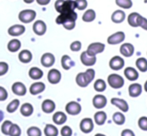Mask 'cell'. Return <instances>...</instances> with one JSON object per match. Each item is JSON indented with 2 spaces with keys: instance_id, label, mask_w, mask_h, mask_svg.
<instances>
[{
  "instance_id": "cell-1",
  "label": "cell",
  "mask_w": 147,
  "mask_h": 136,
  "mask_svg": "<svg viewBox=\"0 0 147 136\" xmlns=\"http://www.w3.org/2000/svg\"><path fill=\"white\" fill-rule=\"evenodd\" d=\"M95 78V70L89 68L85 72H80L76 75L75 81L79 87H87Z\"/></svg>"
},
{
  "instance_id": "cell-2",
  "label": "cell",
  "mask_w": 147,
  "mask_h": 136,
  "mask_svg": "<svg viewBox=\"0 0 147 136\" xmlns=\"http://www.w3.org/2000/svg\"><path fill=\"white\" fill-rule=\"evenodd\" d=\"M54 6L55 10L59 14L74 11V9H75V4H74L73 0H56Z\"/></svg>"
},
{
  "instance_id": "cell-3",
  "label": "cell",
  "mask_w": 147,
  "mask_h": 136,
  "mask_svg": "<svg viewBox=\"0 0 147 136\" xmlns=\"http://www.w3.org/2000/svg\"><path fill=\"white\" fill-rule=\"evenodd\" d=\"M107 82H108L109 86L111 88H113V89H120L124 85V78L121 75H119V74L112 73L108 75Z\"/></svg>"
},
{
  "instance_id": "cell-4",
  "label": "cell",
  "mask_w": 147,
  "mask_h": 136,
  "mask_svg": "<svg viewBox=\"0 0 147 136\" xmlns=\"http://www.w3.org/2000/svg\"><path fill=\"white\" fill-rule=\"evenodd\" d=\"M18 18H19V20L22 23H25V24L30 23V22H32L36 18V12L32 9L22 10L18 14Z\"/></svg>"
},
{
  "instance_id": "cell-5",
  "label": "cell",
  "mask_w": 147,
  "mask_h": 136,
  "mask_svg": "<svg viewBox=\"0 0 147 136\" xmlns=\"http://www.w3.org/2000/svg\"><path fill=\"white\" fill-rule=\"evenodd\" d=\"M77 20V14L75 11H70V12H65V13L59 14V16L56 18V23L63 25L64 23L69 21H76Z\"/></svg>"
},
{
  "instance_id": "cell-6",
  "label": "cell",
  "mask_w": 147,
  "mask_h": 136,
  "mask_svg": "<svg viewBox=\"0 0 147 136\" xmlns=\"http://www.w3.org/2000/svg\"><path fill=\"white\" fill-rule=\"evenodd\" d=\"M105 49V45L101 42H93L88 45L86 52L92 56H96L99 53H102Z\"/></svg>"
},
{
  "instance_id": "cell-7",
  "label": "cell",
  "mask_w": 147,
  "mask_h": 136,
  "mask_svg": "<svg viewBox=\"0 0 147 136\" xmlns=\"http://www.w3.org/2000/svg\"><path fill=\"white\" fill-rule=\"evenodd\" d=\"M82 110L81 105L76 101H70L66 104L65 106V111L67 114L72 115V116H75V115H78Z\"/></svg>"
},
{
  "instance_id": "cell-8",
  "label": "cell",
  "mask_w": 147,
  "mask_h": 136,
  "mask_svg": "<svg viewBox=\"0 0 147 136\" xmlns=\"http://www.w3.org/2000/svg\"><path fill=\"white\" fill-rule=\"evenodd\" d=\"M125 40V33L123 31H117L107 38V43L110 45L120 44Z\"/></svg>"
},
{
  "instance_id": "cell-9",
  "label": "cell",
  "mask_w": 147,
  "mask_h": 136,
  "mask_svg": "<svg viewBox=\"0 0 147 136\" xmlns=\"http://www.w3.org/2000/svg\"><path fill=\"white\" fill-rule=\"evenodd\" d=\"M79 127L82 132L85 133V134H88V133H90L94 129V122H93L92 119L88 118V117L87 118H83L80 121Z\"/></svg>"
},
{
  "instance_id": "cell-10",
  "label": "cell",
  "mask_w": 147,
  "mask_h": 136,
  "mask_svg": "<svg viewBox=\"0 0 147 136\" xmlns=\"http://www.w3.org/2000/svg\"><path fill=\"white\" fill-rule=\"evenodd\" d=\"M32 29H33V32L36 35L42 36V35H44L46 33V30H47L46 23H45L43 20H36V21L33 23Z\"/></svg>"
},
{
  "instance_id": "cell-11",
  "label": "cell",
  "mask_w": 147,
  "mask_h": 136,
  "mask_svg": "<svg viewBox=\"0 0 147 136\" xmlns=\"http://www.w3.org/2000/svg\"><path fill=\"white\" fill-rule=\"evenodd\" d=\"M61 78H62L61 72L58 69H55V68L50 69L48 74H47V80L51 84H58L60 80H61Z\"/></svg>"
},
{
  "instance_id": "cell-12",
  "label": "cell",
  "mask_w": 147,
  "mask_h": 136,
  "mask_svg": "<svg viewBox=\"0 0 147 136\" xmlns=\"http://www.w3.org/2000/svg\"><path fill=\"white\" fill-rule=\"evenodd\" d=\"M80 60H81L82 64L84 65V66H93V65L96 63V56H92V55L88 54L86 51H83V52L81 53V55H80Z\"/></svg>"
},
{
  "instance_id": "cell-13",
  "label": "cell",
  "mask_w": 147,
  "mask_h": 136,
  "mask_svg": "<svg viewBox=\"0 0 147 136\" xmlns=\"http://www.w3.org/2000/svg\"><path fill=\"white\" fill-rule=\"evenodd\" d=\"M26 28L24 25H21V24H14V25L10 26L8 28V34L12 37H18L20 35H22L25 32Z\"/></svg>"
},
{
  "instance_id": "cell-14",
  "label": "cell",
  "mask_w": 147,
  "mask_h": 136,
  "mask_svg": "<svg viewBox=\"0 0 147 136\" xmlns=\"http://www.w3.org/2000/svg\"><path fill=\"white\" fill-rule=\"evenodd\" d=\"M109 67L115 71L121 70L124 67V59L121 56H113L109 61Z\"/></svg>"
},
{
  "instance_id": "cell-15",
  "label": "cell",
  "mask_w": 147,
  "mask_h": 136,
  "mask_svg": "<svg viewBox=\"0 0 147 136\" xmlns=\"http://www.w3.org/2000/svg\"><path fill=\"white\" fill-rule=\"evenodd\" d=\"M111 104L116 106L118 109H119L121 112H127L129 110V105H128L127 101H125L124 99H121V98H117V97H113L112 99L110 100Z\"/></svg>"
},
{
  "instance_id": "cell-16",
  "label": "cell",
  "mask_w": 147,
  "mask_h": 136,
  "mask_svg": "<svg viewBox=\"0 0 147 136\" xmlns=\"http://www.w3.org/2000/svg\"><path fill=\"white\" fill-rule=\"evenodd\" d=\"M40 62L41 64L43 65L44 67L49 68V67H52L55 63V56L52 54V53H49L46 52L41 56L40 59Z\"/></svg>"
},
{
  "instance_id": "cell-17",
  "label": "cell",
  "mask_w": 147,
  "mask_h": 136,
  "mask_svg": "<svg viewBox=\"0 0 147 136\" xmlns=\"http://www.w3.org/2000/svg\"><path fill=\"white\" fill-rule=\"evenodd\" d=\"M11 90L15 95L17 96H24L27 92V88L22 82H14L11 86Z\"/></svg>"
},
{
  "instance_id": "cell-18",
  "label": "cell",
  "mask_w": 147,
  "mask_h": 136,
  "mask_svg": "<svg viewBox=\"0 0 147 136\" xmlns=\"http://www.w3.org/2000/svg\"><path fill=\"white\" fill-rule=\"evenodd\" d=\"M92 104L96 109H102L106 106L107 98L102 94H96L92 99Z\"/></svg>"
},
{
  "instance_id": "cell-19",
  "label": "cell",
  "mask_w": 147,
  "mask_h": 136,
  "mask_svg": "<svg viewBox=\"0 0 147 136\" xmlns=\"http://www.w3.org/2000/svg\"><path fill=\"white\" fill-rule=\"evenodd\" d=\"M55 108H56V105H55V102L51 99H45L44 101L41 104V109L44 113L46 114H50V113H53L55 111Z\"/></svg>"
},
{
  "instance_id": "cell-20",
  "label": "cell",
  "mask_w": 147,
  "mask_h": 136,
  "mask_svg": "<svg viewBox=\"0 0 147 136\" xmlns=\"http://www.w3.org/2000/svg\"><path fill=\"white\" fill-rule=\"evenodd\" d=\"M44 90H45V84L41 81H37L32 83L29 88V92L32 95H38V94L42 93Z\"/></svg>"
},
{
  "instance_id": "cell-21",
  "label": "cell",
  "mask_w": 147,
  "mask_h": 136,
  "mask_svg": "<svg viewBox=\"0 0 147 136\" xmlns=\"http://www.w3.org/2000/svg\"><path fill=\"white\" fill-rule=\"evenodd\" d=\"M142 86L139 83H132L130 84L129 88H128V93H129L130 97L136 98L138 96H140V94L142 93Z\"/></svg>"
},
{
  "instance_id": "cell-22",
  "label": "cell",
  "mask_w": 147,
  "mask_h": 136,
  "mask_svg": "<svg viewBox=\"0 0 147 136\" xmlns=\"http://www.w3.org/2000/svg\"><path fill=\"white\" fill-rule=\"evenodd\" d=\"M120 53L124 57H131L134 53V46L131 43H123L120 46Z\"/></svg>"
},
{
  "instance_id": "cell-23",
  "label": "cell",
  "mask_w": 147,
  "mask_h": 136,
  "mask_svg": "<svg viewBox=\"0 0 147 136\" xmlns=\"http://www.w3.org/2000/svg\"><path fill=\"white\" fill-rule=\"evenodd\" d=\"M52 120L55 125H63L67 121V115L62 111H57L53 114Z\"/></svg>"
},
{
  "instance_id": "cell-24",
  "label": "cell",
  "mask_w": 147,
  "mask_h": 136,
  "mask_svg": "<svg viewBox=\"0 0 147 136\" xmlns=\"http://www.w3.org/2000/svg\"><path fill=\"white\" fill-rule=\"evenodd\" d=\"M124 75L129 81H136L139 77L138 71L133 67H126L124 69Z\"/></svg>"
},
{
  "instance_id": "cell-25",
  "label": "cell",
  "mask_w": 147,
  "mask_h": 136,
  "mask_svg": "<svg viewBox=\"0 0 147 136\" xmlns=\"http://www.w3.org/2000/svg\"><path fill=\"white\" fill-rule=\"evenodd\" d=\"M32 58H33L32 53H31L30 50H27V49L21 50L19 52V54H18V59H19V61L22 63H25V64L31 62Z\"/></svg>"
},
{
  "instance_id": "cell-26",
  "label": "cell",
  "mask_w": 147,
  "mask_h": 136,
  "mask_svg": "<svg viewBox=\"0 0 147 136\" xmlns=\"http://www.w3.org/2000/svg\"><path fill=\"white\" fill-rule=\"evenodd\" d=\"M125 18H126L125 12L121 9H118L116 11H114L112 13V15H111V20H112V22L117 23V24L122 23V22L125 20Z\"/></svg>"
},
{
  "instance_id": "cell-27",
  "label": "cell",
  "mask_w": 147,
  "mask_h": 136,
  "mask_svg": "<svg viewBox=\"0 0 147 136\" xmlns=\"http://www.w3.org/2000/svg\"><path fill=\"white\" fill-rule=\"evenodd\" d=\"M34 112V107L31 103H24L20 106V113L24 117H30Z\"/></svg>"
},
{
  "instance_id": "cell-28",
  "label": "cell",
  "mask_w": 147,
  "mask_h": 136,
  "mask_svg": "<svg viewBox=\"0 0 147 136\" xmlns=\"http://www.w3.org/2000/svg\"><path fill=\"white\" fill-rule=\"evenodd\" d=\"M20 48H21V42H20V40L17 38L11 39L7 44V49L9 52L15 53V52H17V51H19Z\"/></svg>"
},
{
  "instance_id": "cell-29",
  "label": "cell",
  "mask_w": 147,
  "mask_h": 136,
  "mask_svg": "<svg viewBox=\"0 0 147 136\" xmlns=\"http://www.w3.org/2000/svg\"><path fill=\"white\" fill-rule=\"evenodd\" d=\"M75 65L74 61L71 59L69 55H63L61 57V66L64 70H69Z\"/></svg>"
},
{
  "instance_id": "cell-30",
  "label": "cell",
  "mask_w": 147,
  "mask_h": 136,
  "mask_svg": "<svg viewBox=\"0 0 147 136\" xmlns=\"http://www.w3.org/2000/svg\"><path fill=\"white\" fill-rule=\"evenodd\" d=\"M140 14L137 12H132L128 15L127 17V22L131 27H138V23H139V18Z\"/></svg>"
},
{
  "instance_id": "cell-31",
  "label": "cell",
  "mask_w": 147,
  "mask_h": 136,
  "mask_svg": "<svg viewBox=\"0 0 147 136\" xmlns=\"http://www.w3.org/2000/svg\"><path fill=\"white\" fill-rule=\"evenodd\" d=\"M28 75L32 80H39L43 77V71L38 67H31L28 72Z\"/></svg>"
},
{
  "instance_id": "cell-32",
  "label": "cell",
  "mask_w": 147,
  "mask_h": 136,
  "mask_svg": "<svg viewBox=\"0 0 147 136\" xmlns=\"http://www.w3.org/2000/svg\"><path fill=\"white\" fill-rule=\"evenodd\" d=\"M43 133H44L45 136H58L59 130L54 124H47L44 127Z\"/></svg>"
},
{
  "instance_id": "cell-33",
  "label": "cell",
  "mask_w": 147,
  "mask_h": 136,
  "mask_svg": "<svg viewBox=\"0 0 147 136\" xmlns=\"http://www.w3.org/2000/svg\"><path fill=\"white\" fill-rule=\"evenodd\" d=\"M107 120V115L104 111L100 110L97 111L96 113L94 114V122L96 123L97 125H103Z\"/></svg>"
},
{
  "instance_id": "cell-34",
  "label": "cell",
  "mask_w": 147,
  "mask_h": 136,
  "mask_svg": "<svg viewBox=\"0 0 147 136\" xmlns=\"http://www.w3.org/2000/svg\"><path fill=\"white\" fill-rule=\"evenodd\" d=\"M95 18H96V12L93 9H87L82 15V20L84 22H87V23L94 21Z\"/></svg>"
},
{
  "instance_id": "cell-35",
  "label": "cell",
  "mask_w": 147,
  "mask_h": 136,
  "mask_svg": "<svg viewBox=\"0 0 147 136\" xmlns=\"http://www.w3.org/2000/svg\"><path fill=\"white\" fill-rule=\"evenodd\" d=\"M136 67L139 71L141 72H146L147 71V59L144 57H139L135 62Z\"/></svg>"
},
{
  "instance_id": "cell-36",
  "label": "cell",
  "mask_w": 147,
  "mask_h": 136,
  "mask_svg": "<svg viewBox=\"0 0 147 136\" xmlns=\"http://www.w3.org/2000/svg\"><path fill=\"white\" fill-rule=\"evenodd\" d=\"M113 122L117 125H123L125 123V116H124L123 112H115L113 114Z\"/></svg>"
},
{
  "instance_id": "cell-37",
  "label": "cell",
  "mask_w": 147,
  "mask_h": 136,
  "mask_svg": "<svg viewBox=\"0 0 147 136\" xmlns=\"http://www.w3.org/2000/svg\"><path fill=\"white\" fill-rule=\"evenodd\" d=\"M20 106V101L18 99H13L6 107V110L8 113H14Z\"/></svg>"
},
{
  "instance_id": "cell-38",
  "label": "cell",
  "mask_w": 147,
  "mask_h": 136,
  "mask_svg": "<svg viewBox=\"0 0 147 136\" xmlns=\"http://www.w3.org/2000/svg\"><path fill=\"white\" fill-rule=\"evenodd\" d=\"M94 90L97 92H103L106 89V82L103 79H97L96 81L94 82Z\"/></svg>"
},
{
  "instance_id": "cell-39",
  "label": "cell",
  "mask_w": 147,
  "mask_h": 136,
  "mask_svg": "<svg viewBox=\"0 0 147 136\" xmlns=\"http://www.w3.org/2000/svg\"><path fill=\"white\" fill-rule=\"evenodd\" d=\"M115 3L122 9H130L133 5L131 0H115Z\"/></svg>"
},
{
  "instance_id": "cell-40",
  "label": "cell",
  "mask_w": 147,
  "mask_h": 136,
  "mask_svg": "<svg viewBox=\"0 0 147 136\" xmlns=\"http://www.w3.org/2000/svg\"><path fill=\"white\" fill-rule=\"evenodd\" d=\"M9 136H21V128L18 124L12 123L9 130Z\"/></svg>"
},
{
  "instance_id": "cell-41",
  "label": "cell",
  "mask_w": 147,
  "mask_h": 136,
  "mask_svg": "<svg viewBox=\"0 0 147 136\" xmlns=\"http://www.w3.org/2000/svg\"><path fill=\"white\" fill-rule=\"evenodd\" d=\"M27 136H42V131L39 127L37 126H31L26 131Z\"/></svg>"
},
{
  "instance_id": "cell-42",
  "label": "cell",
  "mask_w": 147,
  "mask_h": 136,
  "mask_svg": "<svg viewBox=\"0 0 147 136\" xmlns=\"http://www.w3.org/2000/svg\"><path fill=\"white\" fill-rule=\"evenodd\" d=\"M12 125V122L10 120H5L2 122L1 125V132L3 133L4 135H8L9 134V130H10V127Z\"/></svg>"
},
{
  "instance_id": "cell-43",
  "label": "cell",
  "mask_w": 147,
  "mask_h": 136,
  "mask_svg": "<svg viewBox=\"0 0 147 136\" xmlns=\"http://www.w3.org/2000/svg\"><path fill=\"white\" fill-rule=\"evenodd\" d=\"M74 4H75V9H78V10L86 9L88 5L87 0H75Z\"/></svg>"
},
{
  "instance_id": "cell-44",
  "label": "cell",
  "mask_w": 147,
  "mask_h": 136,
  "mask_svg": "<svg viewBox=\"0 0 147 136\" xmlns=\"http://www.w3.org/2000/svg\"><path fill=\"white\" fill-rule=\"evenodd\" d=\"M138 126L141 130L147 131V117L146 116H142L138 119Z\"/></svg>"
},
{
  "instance_id": "cell-45",
  "label": "cell",
  "mask_w": 147,
  "mask_h": 136,
  "mask_svg": "<svg viewBox=\"0 0 147 136\" xmlns=\"http://www.w3.org/2000/svg\"><path fill=\"white\" fill-rule=\"evenodd\" d=\"M81 47H82L81 42L78 40H75L70 44V50L73 51V52H78V51H80Z\"/></svg>"
},
{
  "instance_id": "cell-46",
  "label": "cell",
  "mask_w": 147,
  "mask_h": 136,
  "mask_svg": "<svg viewBox=\"0 0 147 136\" xmlns=\"http://www.w3.org/2000/svg\"><path fill=\"white\" fill-rule=\"evenodd\" d=\"M60 134H61V136H72L73 131H72L71 127L65 125V126L62 127L61 130H60Z\"/></svg>"
},
{
  "instance_id": "cell-47",
  "label": "cell",
  "mask_w": 147,
  "mask_h": 136,
  "mask_svg": "<svg viewBox=\"0 0 147 136\" xmlns=\"http://www.w3.org/2000/svg\"><path fill=\"white\" fill-rule=\"evenodd\" d=\"M9 70V65L8 63L4 62V61H0V76L5 75Z\"/></svg>"
},
{
  "instance_id": "cell-48",
  "label": "cell",
  "mask_w": 147,
  "mask_h": 136,
  "mask_svg": "<svg viewBox=\"0 0 147 136\" xmlns=\"http://www.w3.org/2000/svg\"><path fill=\"white\" fill-rule=\"evenodd\" d=\"M8 98V92L4 87L0 86V101H5Z\"/></svg>"
},
{
  "instance_id": "cell-49",
  "label": "cell",
  "mask_w": 147,
  "mask_h": 136,
  "mask_svg": "<svg viewBox=\"0 0 147 136\" xmlns=\"http://www.w3.org/2000/svg\"><path fill=\"white\" fill-rule=\"evenodd\" d=\"M138 27L143 28L144 30H147V19L143 16H140L139 18V23H138Z\"/></svg>"
},
{
  "instance_id": "cell-50",
  "label": "cell",
  "mask_w": 147,
  "mask_h": 136,
  "mask_svg": "<svg viewBox=\"0 0 147 136\" xmlns=\"http://www.w3.org/2000/svg\"><path fill=\"white\" fill-rule=\"evenodd\" d=\"M75 24H76V21H69V22L64 23L62 26H63L66 30H72V29H74V27H75Z\"/></svg>"
},
{
  "instance_id": "cell-51",
  "label": "cell",
  "mask_w": 147,
  "mask_h": 136,
  "mask_svg": "<svg viewBox=\"0 0 147 136\" xmlns=\"http://www.w3.org/2000/svg\"><path fill=\"white\" fill-rule=\"evenodd\" d=\"M121 136H135V133L131 129H124L121 132Z\"/></svg>"
},
{
  "instance_id": "cell-52",
  "label": "cell",
  "mask_w": 147,
  "mask_h": 136,
  "mask_svg": "<svg viewBox=\"0 0 147 136\" xmlns=\"http://www.w3.org/2000/svg\"><path fill=\"white\" fill-rule=\"evenodd\" d=\"M35 1L37 2V3L39 4V5H42V6H45L47 5V4L50 3L51 0H35Z\"/></svg>"
},
{
  "instance_id": "cell-53",
  "label": "cell",
  "mask_w": 147,
  "mask_h": 136,
  "mask_svg": "<svg viewBox=\"0 0 147 136\" xmlns=\"http://www.w3.org/2000/svg\"><path fill=\"white\" fill-rule=\"evenodd\" d=\"M3 119H4V113L2 110H0V122L3 121Z\"/></svg>"
},
{
  "instance_id": "cell-54",
  "label": "cell",
  "mask_w": 147,
  "mask_h": 136,
  "mask_svg": "<svg viewBox=\"0 0 147 136\" xmlns=\"http://www.w3.org/2000/svg\"><path fill=\"white\" fill-rule=\"evenodd\" d=\"M25 3H27V4H31V3H33V2L35 1V0H23Z\"/></svg>"
},
{
  "instance_id": "cell-55",
  "label": "cell",
  "mask_w": 147,
  "mask_h": 136,
  "mask_svg": "<svg viewBox=\"0 0 147 136\" xmlns=\"http://www.w3.org/2000/svg\"><path fill=\"white\" fill-rule=\"evenodd\" d=\"M144 90L147 92V80H146V82H145V84H144Z\"/></svg>"
},
{
  "instance_id": "cell-56",
  "label": "cell",
  "mask_w": 147,
  "mask_h": 136,
  "mask_svg": "<svg viewBox=\"0 0 147 136\" xmlns=\"http://www.w3.org/2000/svg\"><path fill=\"white\" fill-rule=\"evenodd\" d=\"M94 136H106V135H104V134H101V133H97V134H95Z\"/></svg>"
},
{
  "instance_id": "cell-57",
  "label": "cell",
  "mask_w": 147,
  "mask_h": 136,
  "mask_svg": "<svg viewBox=\"0 0 147 136\" xmlns=\"http://www.w3.org/2000/svg\"><path fill=\"white\" fill-rule=\"evenodd\" d=\"M144 2H145V3H147V0H144Z\"/></svg>"
}]
</instances>
